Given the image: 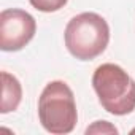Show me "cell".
<instances>
[{
  "label": "cell",
  "mask_w": 135,
  "mask_h": 135,
  "mask_svg": "<svg viewBox=\"0 0 135 135\" xmlns=\"http://www.w3.org/2000/svg\"><path fill=\"white\" fill-rule=\"evenodd\" d=\"M2 105L0 111L3 114L15 111L22 99V88L16 76H13L8 72H2Z\"/></svg>",
  "instance_id": "cell-5"
},
{
  "label": "cell",
  "mask_w": 135,
  "mask_h": 135,
  "mask_svg": "<svg viewBox=\"0 0 135 135\" xmlns=\"http://www.w3.org/2000/svg\"><path fill=\"white\" fill-rule=\"evenodd\" d=\"M38 119L54 135L70 133L78 122L75 95L65 81L56 80L45 86L38 99Z\"/></svg>",
  "instance_id": "cell-2"
},
{
  "label": "cell",
  "mask_w": 135,
  "mask_h": 135,
  "mask_svg": "<svg viewBox=\"0 0 135 135\" xmlns=\"http://www.w3.org/2000/svg\"><path fill=\"white\" fill-rule=\"evenodd\" d=\"M35 18L19 8H8L0 13V49L19 51L35 35Z\"/></svg>",
  "instance_id": "cell-4"
},
{
  "label": "cell",
  "mask_w": 135,
  "mask_h": 135,
  "mask_svg": "<svg viewBox=\"0 0 135 135\" xmlns=\"http://www.w3.org/2000/svg\"><path fill=\"white\" fill-rule=\"evenodd\" d=\"M118 133V129L114 126H111L108 121H95L94 126L86 129V133Z\"/></svg>",
  "instance_id": "cell-7"
},
{
  "label": "cell",
  "mask_w": 135,
  "mask_h": 135,
  "mask_svg": "<svg viewBox=\"0 0 135 135\" xmlns=\"http://www.w3.org/2000/svg\"><path fill=\"white\" fill-rule=\"evenodd\" d=\"M65 46L80 60H92L100 56L110 41L108 22L97 13H81L73 16L65 27Z\"/></svg>",
  "instance_id": "cell-3"
},
{
  "label": "cell",
  "mask_w": 135,
  "mask_h": 135,
  "mask_svg": "<svg viewBox=\"0 0 135 135\" xmlns=\"http://www.w3.org/2000/svg\"><path fill=\"white\" fill-rule=\"evenodd\" d=\"M30 5L38 10V11H43V13H54V11H59L60 8H64L67 5L69 0H29Z\"/></svg>",
  "instance_id": "cell-6"
},
{
  "label": "cell",
  "mask_w": 135,
  "mask_h": 135,
  "mask_svg": "<svg viewBox=\"0 0 135 135\" xmlns=\"http://www.w3.org/2000/svg\"><path fill=\"white\" fill-rule=\"evenodd\" d=\"M92 88L103 110L124 116L135 110V81L116 64H102L92 75Z\"/></svg>",
  "instance_id": "cell-1"
}]
</instances>
